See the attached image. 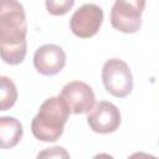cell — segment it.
I'll return each mask as SVG.
<instances>
[{"label": "cell", "instance_id": "cell-7", "mask_svg": "<svg viewBox=\"0 0 159 159\" xmlns=\"http://www.w3.org/2000/svg\"><path fill=\"white\" fill-rule=\"evenodd\" d=\"M87 123L96 133H113L120 124V112L112 102L101 101L92 108L87 117Z\"/></svg>", "mask_w": 159, "mask_h": 159}, {"label": "cell", "instance_id": "cell-2", "mask_svg": "<svg viewBox=\"0 0 159 159\" xmlns=\"http://www.w3.org/2000/svg\"><path fill=\"white\" fill-rule=\"evenodd\" d=\"M70 113L67 104L60 96L46 99L31 122L34 137L41 142L58 140Z\"/></svg>", "mask_w": 159, "mask_h": 159}, {"label": "cell", "instance_id": "cell-6", "mask_svg": "<svg viewBox=\"0 0 159 159\" xmlns=\"http://www.w3.org/2000/svg\"><path fill=\"white\" fill-rule=\"evenodd\" d=\"M60 97L65 101L71 113H89L96 103V96L91 86L81 81H72L65 84Z\"/></svg>", "mask_w": 159, "mask_h": 159}, {"label": "cell", "instance_id": "cell-9", "mask_svg": "<svg viewBox=\"0 0 159 159\" xmlns=\"http://www.w3.org/2000/svg\"><path fill=\"white\" fill-rule=\"evenodd\" d=\"M22 138V125L14 117H0V149L17 145Z\"/></svg>", "mask_w": 159, "mask_h": 159}, {"label": "cell", "instance_id": "cell-3", "mask_svg": "<svg viewBox=\"0 0 159 159\" xmlns=\"http://www.w3.org/2000/svg\"><path fill=\"white\" fill-rule=\"evenodd\" d=\"M102 81L106 91L117 97L124 98L133 89V76L129 66L119 58H109L102 68Z\"/></svg>", "mask_w": 159, "mask_h": 159}, {"label": "cell", "instance_id": "cell-13", "mask_svg": "<svg viewBox=\"0 0 159 159\" xmlns=\"http://www.w3.org/2000/svg\"><path fill=\"white\" fill-rule=\"evenodd\" d=\"M128 159H158V158L152 154L144 153V152H137V153H133L132 155H129Z\"/></svg>", "mask_w": 159, "mask_h": 159}, {"label": "cell", "instance_id": "cell-11", "mask_svg": "<svg viewBox=\"0 0 159 159\" xmlns=\"http://www.w3.org/2000/svg\"><path fill=\"white\" fill-rule=\"evenodd\" d=\"M45 5L47 7V11L51 15H65L75 5V1L73 0H60V1L47 0Z\"/></svg>", "mask_w": 159, "mask_h": 159}, {"label": "cell", "instance_id": "cell-5", "mask_svg": "<svg viewBox=\"0 0 159 159\" xmlns=\"http://www.w3.org/2000/svg\"><path fill=\"white\" fill-rule=\"evenodd\" d=\"M103 21V10L96 4H84L78 7L70 20V27L75 36L89 39L94 36Z\"/></svg>", "mask_w": 159, "mask_h": 159}, {"label": "cell", "instance_id": "cell-4", "mask_svg": "<svg viewBox=\"0 0 159 159\" xmlns=\"http://www.w3.org/2000/svg\"><path fill=\"white\" fill-rule=\"evenodd\" d=\"M144 0H117L111 10V25L124 34H134L142 26Z\"/></svg>", "mask_w": 159, "mask_h": 159}, {"label": "cell", "instance_id": "cell-14", "mask_svg": "<svg viewBox=\"0 0 159 159\" xmlns=\"http://www.w3.org/2000/svg\"><path fill=\"white\" fill-rule=\"evenodd\" d=\"M92 159H114V158L107 153H99V154H96Z\"/></svg>", "mask_w": 159, "mask_h": 159}, {"label": "cell", "instance_id": "cell-12", "mask_svg": "<svg viewBox=\"0 0 159 159\" xmlns=\"http://www.w3.org/2000/svg\"><path fill=\"white\" fill-rule=\"evenodd\" d=\"M36 159H70V154L63 147L55 145L41 150Z\"/></svg>", "mask_w": 159, "mask_h": 159}, {"label": "cell", "instance_id": "cell-10", "mask_svg": "<svg viewBox=\"0 0 159 159\" xmlns=\"http://www.w3.org/2000/svg\"><path fill=\"white\" fill-rule=\"evenodd\" d=\"M17 99V88L12 80L0 76V111L10 109Z\"/></svg>", "mask_w": 159, "mask_h": 159}, {"label": "cell", "instance_id": "cell-8", "mask_svg": "<svg viewBox=\"0 0 159 159\" xmlns=\"http://www.w3.org/2000/svg\"><path fill=\"white\" fill-rule=\"evenodd\" d=\"M66 65V53L62 47L46 43L40 46L34 55V66L41 75L53 76L63 70Z\"/></svg>", "mask_w": 159, "mask_h": 159}, {"label": "cell", "instance_id": "cell-1", "mask_svg": "<svg viewBox=\"0 0 159 159\" xmlns=\"http://www.w3.org/2000/svg\"><path fill=\"white\" fill-rule=\"evenodd\" d=\"M27 24L22 4L0 0V57L7 65H20L26 56Z\"/></svg>", "mask_w": 159, "mask_h": 159}]
</instances>
